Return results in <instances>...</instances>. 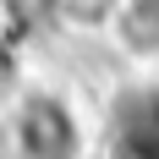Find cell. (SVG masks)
Listing matches in <instances>:
<instances>
[{"label":"cell","mask_w":159,"mask_h":159,"mask_svg":"<svg viewBox=\"0 0 159 159\" xmlns=\"http://www.w3.org/2000/svg\"><path fill=\"white\" fill-rule=\"evenodd\" d=\"M121 6H126V0H61V16H66V22H77V28H88V22H93V28L110 22V28H115Z\"/></svg>","instance_id":"obj_3"},{"label":"cell","mask_w":159,"mask_h":159,"mask_svg":"<svg viewBox=\"0 0 159 159\" xmlns=\"http://www.w3.org/2000/svg\"><path fill=\"white\" fill-rule=\"evenodd\" d=\"M6 11L16 22H39V16L49 22V11H61V0H6Z\"/></svg>","instance_id":"obj_4"},{"label":"cell","mask_w":159,"mask_h":159,"mask_svg":"<svg viewBox=\"0 0 159 159\" xmlns=\"http://www.w3.org/2000/svg\"><path fill=\"white\" fill-rule=\"evenodd\" d=\"M77 115L66 110V99H28L22 104V115H16V148H22V159H77Z\"/></svg>","instance_id":"obj_1"},{"label":"cell","mask_w":159,"mask_h":159,"mask_svg":"<svg viewBox=\"0 0 159 159\" xmlns=\"http://www.w3.org/2000/svg\"><path fill=\"white\" fill-rule=\"evenodd\" d=\"M115 39L132 61H159V0H126L115 16Z\"/></svg>","instance_id":"obj_2"}]
</instances>
